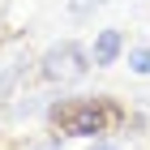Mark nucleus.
<instances>
[{"mask_svg":"<svg viewBox=\"0 0 150 150\" xmlns=\"http://www.w3.org/2000/svg\"><path fill=\"white\" fill-rule=\"evenodd\" d=\"M129 64H133V73H150V47H133Z\"/></svg>","mask_w":150,"mask_h":150,"instance_id":"4","label":"nucleus"},{"mask_svg":"<svg viewBox=\"0 0 150 150\" xmlns=\"http://www.w3.org/2000/svg\"><path fill=\"white\" fill-rule=\"evenodd\" d=\"M90 150H116V146H107V142H99V146H90Z\"/></svg>","mask_w":150,"mask_h":150,"instance_id":"5","label":"nucleus"},{"mask_svg":"<svg viewBox=\"0 0 150 150\" xmlns=\"http://www.w3.org/2000/svg\"><path fill=\"white\" fill-rule=\"evenodd\" d=\"M116 120V112L103 99H64V103L52 107V125L56 133H69V137H94V133H107Z\"/></svg>","mask_w":150,"mask_h":150,"instance_id":"1","label":"nucleus"},{"mask_svg":"<svg viewBox=\"0 0 150 150\" xmlns=\"http://www.w3.org/2000/svg\"><path fill=\"white\" fill-rule=\"evenodd\" d=\"M39 73H43L47 81H81V77H86V52H81V43H73V39L56 43L43 56Z\"/></svg>","mask_w":150,"mask_h":150,"instance_id":"2","label":"nucleus"},{"mask_svg":"<svg viewBox=\"0 0 150 150\" xmlns=\"http://www.w3.org/2000/svg\"><path fill=\"white\" fill-rule=\"evenodd\" d=\"M120 56V30H99L94 39V64H112Z\"/></svg>","mask_w":150,"mask_h":150,"instance_id":"3","label":"nucleus"},{"mask_svg":"<svg viewBox=\"0 0 150 150\" xmlns=\"http://www.w3.org/2000/svg\"><path fill=\"white\" fill-rule=\"evenodd\" d=\"M86 4H103V0H81V4H77V9H86Z\"/></svg>","mask_w":150,"mask_h":150,"instance_id":"6","label":"nucleus"}]
</instances>
